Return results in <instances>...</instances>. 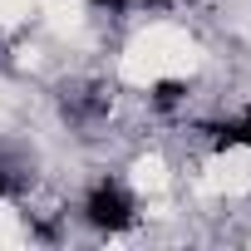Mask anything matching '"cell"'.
I'll use <instances>...</instances> for the list:
<instances>
[{
  "label": "cell",
  "instance_id": "5",
  "mask_svg": "<svg viewBox=\"0 0 251 251\" xmlns=\"http://www.w3.org/2000/svg\"><path fill=\"white\" fill-rule=\"evenodd\" d=\"M5 197H10V173L0 168V202H5Z\"/></svg>",
  "mask_w": 251,
  "mask_h": 251
},
{
  "label": "cell",
  "instance_id": "7",
  "mask_svg": "<svg viewBox=\"0 0 251 251\" xmlns=\"http://www.w3.org/2000/svg\"><path fill=\"white\" fill-rule=\"evenodd\" d=\"M143 5H158V0H143Z\"/></svg>",
  "mask_w": 251,
  "mask_h": 251
},
{
  "label": "cell",
  "instance_id": "3",
  "mask_svg": "<svg viewBox=\"0 0 251 251\" xmlns=\"http://www.w3.org/2000/svg\"><path fill=\"white\" fill-rule=\"evenodd\" d=\"M212 143H217V148H251V108H246L236 123H222V128H212Z\"/></svg>",
  "mask_w": 251,
  "mask_h": 251
},
{
  "label": "cell",
  "instance_id": "4",
  "mask_svg": "<svg viewBox=\"0 0 251 251\" xmlns=\"http://www.w3.org/2000/svg\"><path fill=\"white\" fill-rule=\"evenodd\" d=\"M182 94H187V84H177V79H163V84L153 89V103H158V108H173Z\"/></svg>",
  "mask_w": 251,
  "mask_h": 251
},
{
  "label": "cell",
  "instance_id": "1",
  "mask_svg": "<svg viewBox=\"0 0 251 251\" xmlns=\"http://www.w3.org/2000/svg\"><path fill=\"white\" fill-rule=\"evenodd\" d=\"M84 222L94 226V231H128L133 222H138V197L123 187L118 177H99L89 192H84Z\"/></svg>",
  "mask_w": 251,
  "mask_h": 251
},
{
  "label": "cell",
  "instance_id": "6",
  "mask_svg": "<svg viewBox=\"0 0 251 251\" xmlns=\"http://www.w3.org/2000/svg\"><path fill=\"white\" fill-rule=\"evenodd\" d=\"M99 10H123V0H94Z\"/></svg>",
  "mask_w": 251,
  "mask_h": 251
},
{
  "label": "cell",
  "instance_id": "2",
  "mask_svg": "<svg viewBox=\"0 0 251 251\" xmlns=\"http://www.w3.org/2000/svg\"><path fill=\"white\" fill-rule=\"evenodd\" d=\"M108 108V94L99 89V84H89V89H74V94H64V113L74 118V123H89V118H99Z\"/></svg>",
  "mask_w": 251,
  "mask_h": 251
}]
</instances>
